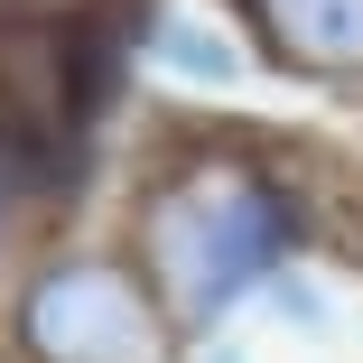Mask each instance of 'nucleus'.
<instances>
[{
  "mask_svg": "<svg viewBox=\"0 0 363 363\" xmlns=\"http://www.w3.org/2000/svg\"><path fill=\"white\" fill-rule=\"evenodd\" d=\"M298 252L308 196L252 150H186L140 186V270L168 298L177 335L224 326L242 298H270Z\"/></svg>",
  "mask_w": 363,
  "mask_h": 363,
  "instance_id": "1",
  "label": "nucleus"
},
{
  "mask_svg": "<svg viewBox=\"0 0 363 363\" xmlns=\"http://www.w3.org/2000/svg\"><path fill=\"white\" fill-rule=\"evenodd\" d=\"M19 363H177V317L121 252H47L10 289Z\"/></svg>",
  "mask_w": 363,
  "mask_h": 363,
  "instance_id": "2",
  "label": "nucleus"
},
{
  "mask_svg": "<svg viewBox=\"0 0 363 363\" xmlns=\"http://www.w3.org/2000/svg\"><path fill=\"white\" fill-rule=\"evenodd\" d=\"M252 28L298 75H363V0H252Z\"/></svg>",
  "mask_w": 363,
  "mask_h": 363,
  "instance_id": "3",
  "label": "nucleus"
},
{
  "mask_svg": "<svg viewBox=\"0 0 363 363\" xmlns=\"http://www.w3.org/2000/svg\"><path fill=\"white\" fill-rule=\"evenodd\" d=\"M150 56L168 65V75H186V84H233V75H242V56L214 47L196 19H150Z\"/></svg>",
  "mask_w": 363,
  "mask_h": 363,
  "instance_id": "4",
  "label": "nucleus"
},
{
  "mask_svg": "<svg viewBox=\"0 0 363 363\" xmlns=\"http://www.w3.org/2000/svg\"><path fill=\"white\" fill-rule=\"evenodd\" d=\"M19 196H28V177L0 159V252H10V224H19Z\"/></svg>",
  "mask_w": 363,
  "mask_h": 363,
  "instance_id": "5",
  "label": "nucleus"
},
{
  "mask_svg": "<svg viewBox=\"0 0 363 363\" xmlns=\"http://www.w3.org/2000/svg\"><path fill=\"white\" fill-rule=\"evenodd\" d=\"M214 363H233V354H214Z\"/></svg>",
  "mask_w": 363,
  "mask_h": 363,
  "instance_id": "6",
  "label": "nucleus"
}]
</instances>
